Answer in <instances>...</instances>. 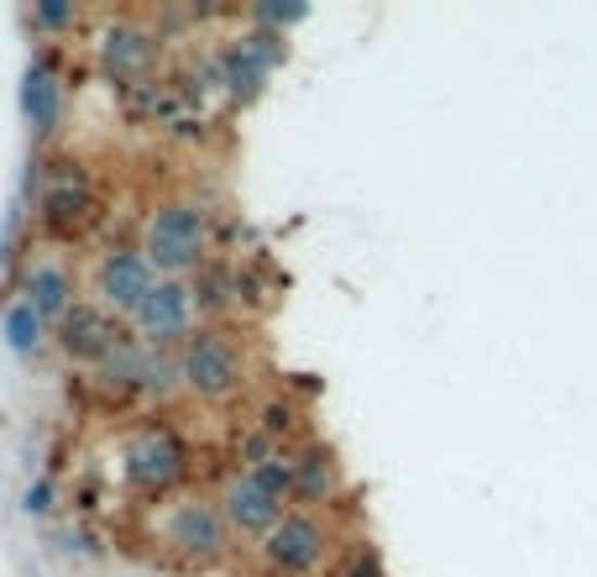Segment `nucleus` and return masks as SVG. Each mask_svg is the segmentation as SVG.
<instances>
[{
  "label": "nucleus",
  "instance_id": "22",
  "mask_svg": "<svg viewBox=\"0 0 597 577\" xmlns=\"http://www.w3.org/2000/svg\"><path fill=\"white\" fill-rule=\"evenodd\" d=\"M53 510V478H37L27 488V515H48Z\"/></svg>",
  "mask_w": 597,
  "mask_h": 577
},
{
  "label": "nucleus",
  "instance_id": "14",
  "mask_svg": "<svg viewBox=\"0 0 597 577\" xmlns=\"http://www.w3.org/2000/svg\"><path fill=\"white\" fill-rule=\"evenodd\" d=\"M335 493V462L320 441H309L304 452H294V499L298 504H326Z\"/></svg>",
  "mask_w": 597,
  "mask_h": 577
},
{
  "label": "nucleus",
  "instance_id": "12",
  "mask_svg": "<svg viewBox=\"0 0 597 577\" xmlns=\"http://www.w3.org/2000/svg\"><path fill=\"white\" fill-rule=\"evenodd\" d=\"M90 184L79 179V174H63V179H53L48 189H42V205H37V215H42V231H53V237H74L85 221H90Z\"/></svg>",
  "mask_w": 597,
  "mask_h": 577
},
{
  "label": "nucleus",
  "instance_id": "17",
  "mask_svg": "<svg viewBox=\"0 0 597 577\" xmlns=\"http://www.w3.org/2000/svg\"><path fill=\"white\" fill-rule=\"evenodd\" d=\"M252 473H257V484L268 488V493H278V499H294V452H283V447H278V452H272L268 462H257Z\"/></svg>",
  "mask_w": 597,
  "mask_h": 577
},
{
  "label": "nucleus",
  "instance_id": "10",
  "mask_svg": "<svg viewBox=\"0 0 597 577\" xmlns=\"http://www.w3.org/2000/svg\"><path fill=\"white\" fill-rule=\"evenodd\" d=\"M220 510L231 519V530H241V536H263V541L283 525V499L257 484V473H237V478L226 484V493H220Z\"/></svg>",
  "mask_w": 597,
  "mask_h": 577
},
{
  "label": "nucleus",
  "instance_id": "20",
  "mask_svg": "<svg viewBox=\"0 0 597 577\" xmlns=\"http://www.w3.org/2000/svg\"><path fill=\"white\" fill-rule=\"evenodd\" d=\"M252 16H257L263 27H294V22L309 16V5H257Z\"/></svg>",
  "mask_w": 597,
  "mask_h": 577
},
{
  "label": "nucleus",
  "instance_id": "5",
  "mask_svg": "<svg viewBox=\"0 0 597 577\" xmlns=\"http://www.w3.org/2000/svg\"><path fill=\"white\" fill-rule=\"evenodd\" d=\"M326 551H330L326 525L309 515V510H289L283 525L263 541V562H268V573H278V577H309L326 562Z\"/></svg>",
  "mask_w": 597,
  "mask_h": 577
},
{
  "label": "nucleus",
  "instance_id": "13",
  "mask_svg": "<svg viewBox=\"0 0 597 577\" xmlns=\"http://www.w3.org/2000/svg\"><path fill=\"white\" fill-rule=\"evenodd\" d=\"M22 300H31V310L42 315V321H63L68 310H74V278H68V268L63 263H37L27 274V294Z\"/></svg>",
  "mask_w": 597,
  "mask_h": 577
},
{
  "label": "nucleus",
  "instance_id": "8",
  "mask_svg": "<svg viewBox=\"0 0 597 577\" xmlns=\"http://www.w3.org/2000/svg\"><path fill=\"white\" fill-rule=\"evenodd\" d=\"M194 284H183V278H157V289H152L142 310L131 315L137 321V331L148 347H174V341H189L194 336Z\"/></svg>",
  "mask_w": 597,
  "mask_h": 577
},
{
  "label": "nucleus",
  "instance_id": "1",
  "mask_svg": "<svg viewBox=\"0 0 597 577\" xmlns=\"http://www.w3.org/2000/svg\"><path fill=\"white\" fill-rule=\"evenodd\" d=\"M142 252L163 278H183L194 268H205L209 252V221L194 200H163L148 215V231H142Z\"/></svg>",
  "mask_w": 597,
  "mask_h": 577
},
{
  "label": "nucleus",
  "instance_id": "4",
  "mask_svg": "<svg viewBox=\"0 0 597 577\" xmlns=\"http://www.w3.org/2000/svg\"><path fill=\"white\" fill-rule=\"evenodd\" d=\"M163 541L189 556V562H215L226 556V541H231V519L215 499H179L168 515H163Z\"/></svg>",
  "mask_w": 597,
  "mask_h": 577
},
{
  "label": "nucleus",
  "instance_id": "19",
  "mask_svg": "<svg viewBox=\"0 0 597 577\" xmlns=\"http://www.w3.org/2000/svg\"><path fill=\"white\" fill-rule=\"evenodd\" d=\"M31 22H37V27H48V32L74 27V22H79V5H59V0H48V5H31Z\"/></svg>",
  "mask_w": 597,
  "mask_h": 577
},
{
  "label": "nucleus",
  "instance_id": "6",
  "mask_svg": "<svg viewBox=\"0 0 597 577\" xmlns=\"http://www.w3.org/2000/svg\"><path fill=\"white\" fill-rule=\"evenodd\" d=\"M152 289H157V278H152L142 247H111L94 268V304H105L111 315H137Z\"/></svg>",
  "mask_w": 597,
  "mask_h": 577
},
{
  "label": "nucleus",
  "instance_id": "2",
  "mask_svg": "<svg viewBox=\"0 0 597 577\" xmlns=\"http://www.w3.org/2000/svg\"><path fill=\"white\" fill-rule=\"evenodd\" d=\"M179 367H183V389L200 399H226L241 389V378H246V363H241V347L231 341L226 331H194L183 341L179 352Z\"/></svg>",
  "mask_w": 597,
  "mask_h": 577
},
{
  "label": "nucleus",
  "instance_id": "21",
  "mask_svg": "<svg viewBox=\"0 0 597 577\" xmlns=\"http://www.w3.org/2000/svg\"><path fill=\"white\" fill-rule=\"evenodd\" d=\"M341 577H383V556L372 547H361V551H352V562H346V573Z\"/></svg>",
  "mask_w": 597,
  "mask_h": 577
},
{
  "label": "nucleus",
  "instance_id": "15",
  "mask_svg": "<svg viewBox=\"0 0 597 577\" xmlns=\"http://www.w3.org/2000/svg\"><path fill=\"white\" fill-rule=\"evenodd\" d=\"M100 53H105V68L116 79H131V74H142L152 63V37L142 27H116V32H105Z\"/></svg>",
  "mask_w": 597,
  "mask_h": 577
},
{
  "label": "nucleus",
  "instance_id": "11",
  "mask_svg": "<svg viewBox=\"0 0 597 577\" xmlns=\"http://www.w3.org/2000/svg\"><path fill=\"white\" fill-rule=\"evenodd\" d=\"M22 116H27L31 137H53L63 126V79L48 59H31L22 74Z\"/></svg>",
  "mask_w": 597,
  "mask_h": 577
},
{
  "label": "nucleus",
  "instance_id": "9",
  "mask_svg": "<svg viewBox=\"0 0 597 577\" xmlns=\"http://www.w3.org/2000/svg\"><path fill=\"white\" fill-rule=\"evenodd\" d=\"M59 347L74 358V363H94L105 367L116 358L120 347H126V331H120V321L105 310V304H90L79 300L68 315L59 321Z\"/></svg>",
  "mask_w": 597,
  "mask_h": 577
},
{
  "label": "nucleus",
  "instance_id": "18",
  "mask_svg": "<svg viewBox=\"0 0 597 577\" xmlns=\"http://www.w3.org/2000/svg\"><path fill=\"white\" fill-rule=\"evenodd\" d=\"M194 304H200V310H226V304H231V278L220 274V268H200V278H194Z\"/></svg>",
  "mask_w": 597,
  "mask_h": 577
},
{
  "label": "nucleus",
  "instance_id": "16",
  "mask_svg": "<svg viewBox=\"0 0 597 577\" xmlns=\"http://www.w3.org/2000/svg\"><path fill=\"white\" fill-rule=\"evenodd\" d=\"M0 331H5V347H11L16 358H31V352L42 347V331H48V321L31 310V300H16V304H5V321H0Z\"/></svg>",
  "mask_w": 597,
  "mask_h": 577
},
{
  "label": "nucleus",
  "instance_id": "7",
  "mask_svg": "<svg viewBox=\"0 0 597 577\" xmlns=\"http://www.w3.org/2000/svg\"><path fill=\"white\" fill-rule=\"evenodd\" d=\"M283 32L272 27H252L246 37H237L226 53H220V85L231 100H252V95L263 90V79H268L272 68L283 63Z\"/></svg>",
  "mask_w": 597,
  "mask_h": 577
},
{
  "label": "nucleus",
  "instance_id": "3",
  "mask_svg": "<svg viewBox=\"0 0 597 577\" xmlns=\"http://www.w3.org/2000/svg\"><path fill=\"white\" fill-rule=\"evenodd\" d=\"M183 467H189L183 441L168 426H148L126 441V484L148 499H163L168 488H179Z\"/></svg>",
  "mask_w": 597,
  "mask_h": 577
}]
</instances>
